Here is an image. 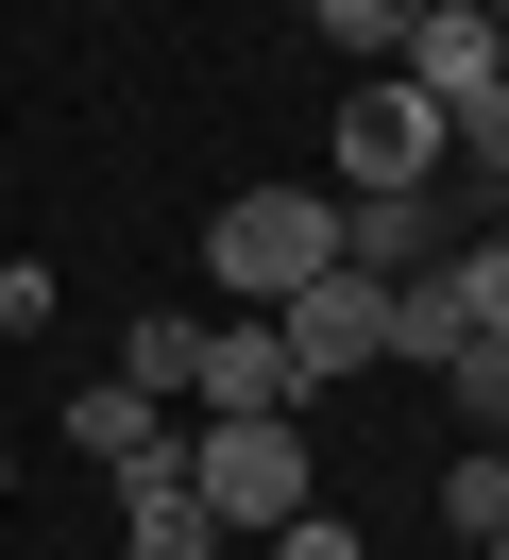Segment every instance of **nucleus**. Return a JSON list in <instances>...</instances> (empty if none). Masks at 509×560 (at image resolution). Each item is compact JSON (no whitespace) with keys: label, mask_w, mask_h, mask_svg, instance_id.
Returning a JSON list of instances; mask_svg holds the SVG:
<instances>
[{"label":"nucleus","mask_w":509,"mask_h":560,"mask_svg":"<svg viewBox=\"0 0 509 560\" xmlns=\"http://www.w3.org/2000/svg\"><path fill=\"white\" fill-rule=\"evenodd\" d=\"M271 560H357V526H339V510H289V526H271Z\"/></svg>","instance_id":"obj_16"},{"label":"nucleus","mask_w":509,"mask_h":560,"mask_svg":"<svg viewBox=\"0 0 509 560\" xmlns=\"http://www.w3.org/2000/svg\"><path fill=\"white\" fill-rule=\"evenodd\" d=\"M425 171H441V103H425V85H357V103H339V205L425 187Z\"/></svg>","instance_id":"obj_4"},{"label":"nucleus","mask_w":509,"mask_h":560,"mask_svg":"<svg viewBox=\"0 0 509 560\" xmlns=\"http://www.w3.org/2000/svg\"><path fill=\"white\" fill-rule=\"evenodd\" d=\"M170 476L204 492V526H221V544H271L289 510H323V492H305V408H271V424H187V442H170Z\"/></svg>","instance_id":"obj_1"},{"label":"nucleus","mask_w":509,"mask_h":560,"mask_svg":"<svg viewBox=\"0 0 509 560\" xmlns=\"http://www.w3.org/2000/svg\"><path fill=\"white\" fill-rule=\"evenodd\" d=\"M204 272H221L238 306L271 323L305 272H339V187H238V205L204 221Z\"/></svg>","instance_id":"obj_2"},{"label":"nucleus","mask_w":509,"mask_h":560,"mask_svg":"<svg viewBox=\"0 0 509 560\" xmlns=\"http://www.w3.org/2000/svg\"><path fill=\"white\" fill-rule=\"evenodd\" d=\"M441 289H459V323H475V357H509V221L475 255H441Z\"/></svg>","instance_id":"obj_12"},{"label":"nucleus","mask_w":509,"mask_h":560,"mask_svg":"<svg viewBox=\"0 0 509 560\" xmlns=\"http://www.w3.org/2000/svg\"><path fill=\"white\" fill-rule=\"evenodd\" d=\"M187 408H204V424H271V408H305V390H289V340H271V323H204Z\"/></svg>","instance_id":"obj_6"},{"label":"nucleus","mask_w":509,"mask_h":560,"mask_svg":"<svg viewBox=\"0 0 509 560\" xmlns=\"http://www.w3.org/2000/svg\"><path fill=\"white\" fill-rule=\"evenodd\" d=\"M475 560H509V526H493V544H475Z\"/></svg>","instance_id":"obj_18"},{"label":"nucleus","mask_w":509,"mask_h":560,"mask_svg":"<svg viewBox=\"0 0 509 560\" xmlns=\"http://www.w3.org/2000/svg\"><path fill=\"white\" fill-rule=\"evenodd\" d=\"M509 526V442H475V458H441V544H493Z\"/></svg>","instance_id":"obj_11"},{"label":"nucleus","mask_w":509,"mask_h":560,"mask_svg":"<svg viewBox=\"0 0 509 560\" xmlns=\"http://www.w3.org/2000/svg\"><path fill=\"white\" fill-rule=\"evenodd\" d=\"M339 272H373V289L441 272V221H425V187H373V205H339Z\"/></svg>","instance_id":"obj_7"},{"label":"nucleus","mask_w":509,"mask_h":560,"mask_svg":"<svg viewBox=\"0 0 509 560\" xmlns=\"http://www.w3.org/2000/svg\"><path fill=\"white\" fill-rule=\"evenodd\" d=\"M68 442H85L102 476H136V458H170V442H187V424H170L153 390H119V374H102V390H68Z\"/></svg>","instance_id":"obj_9"},{"label":"nucleus","mask_w":509,"mask_h":560,"mask_svg":"<svg viewBox=\"0 0 509 560\" xmlns=\"http://www.w3.org/2000/svg\"><path fill=\"white\" fill-rule=\"evenodd\" d=\"M187 357H204V323H187V306H153V323L119 340V390H153V408H170V390H187Z\"/></svg>","instance_id":"obj_13"},{"label":"nucleus","mask_w":509,"mask_h":560,"mask_svg":"<svg viewBox=\"0 0 509 560\" xmlns=\"http://www.w3.org/2000/svg\"><path fill=\"white\" fill-rule=\"evenodd\" d=\"M271 340H289V390H339V374L391 357V289L373 272H305L289 306H271Z\"/></svg>","instance_id":"obj_3"},{"label":"nucleus","mask_w":509,"mask_h":560,"mask_svg":"<svg viewBox=\"0 0 509 560\" xmlns=\"http://www.w3.org/2000/svg\"><path fill=\"white\" fill-rule=\"evenodd\" d=\"M119 560H221V526H204V492L170 476V458L119 476Z\"/></svg>","instance_id":"obj_8"},{"label":"nucleus","mask_w":509,"mask_h":560,"mask_svg":"<svg viewBox=\"0 0 509 560\" xmlns=\"http://www.w3.org/2000/svg\"><path fill=\"white\" fill-rule=\"evenodd\" d=\"M441 153H459V171H475V187H509V85H475V103H459V119H441Z\"/></svg>","instance_id":"obj_14"},{"label":"nucleus","mask_w":509,"mask_h":560,"mask_svg":"<svg viewBox=\"0 0 509 560\" xmlns=\"http://www.w3.org/2000/svg\"><path fill=\"white\" fill-rule=\"evenodd\" d=\"M391 85H425V103L459 119L475 85H509V35L475 18V0H425V18H407V51H391Z\"/></svg>","instance_id":"obj_5"},{"label":"nucleus","mask_w":509,"mask_h":560,"mask_svg":"<svg viewBox=\"0 0 509 560\" xmlns=\"http://www.w3.org/2000/svg\"><path fill=\"white\" fill-rule=\"evenodd\" d=\"M407 18L425 0H305V35H339V51H407Z\"/></svg>","instance_id":"obj_15"},{"label":"nucleus","mask_w":509,"mask_h":560,"mask_svg":"<svg viewBox=\"0 0 509 560\" xmlns=\"http://www.w3.org/2000/svg\"><path fill=\"white\" fill-rule=\"evenodd\" d=\"M475 18H493V35H509V0H475Z\"/></svg>","instance_id":"obj_17"},{"label":"nucleus","mask_w":509,"mask_h":560,"mask_svg":"<svg viewBox=\"0 0 509 560\" xmlns=\"http://www.w3.org/2000/svg\"><path fill=\"white\" fill-rule=\"evenodd\" d=\"M391 357H407V374H459V357H475V323H459V289H441V272L391 289Z\"/></svg>","instance_id":"obj_10"}]
</instances>
